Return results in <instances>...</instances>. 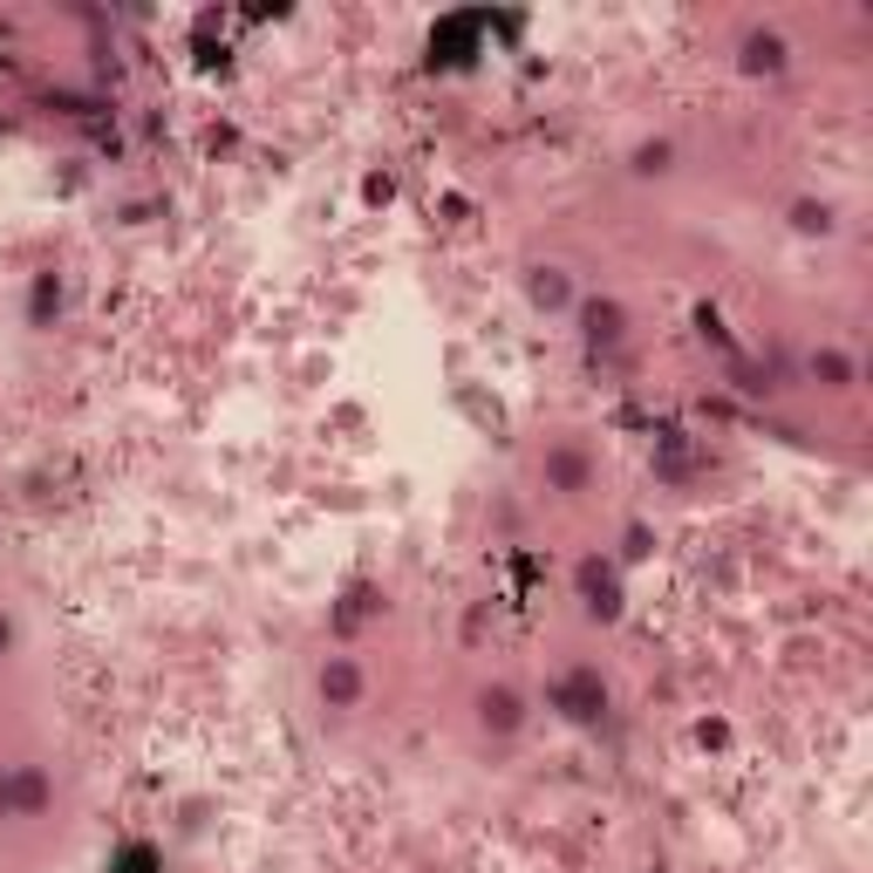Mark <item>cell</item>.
Instances as JSON below:
<instances>
[{
	"label": "cell",
	"mask_w": 873,
	"mask_h": 873,
	"mask_svg": "<svg viewBox=\"0 0 873 873\" xmlns=\"http://www.w3.org/2000/svg\"><path fill=\"white\" fill-rule=\"evenodd\" d=\"M124 873H150V866H144V853H137V860H130V866H124Z\"/></svg>",
	"instance_id": "cell-1"
}]
</instances>
